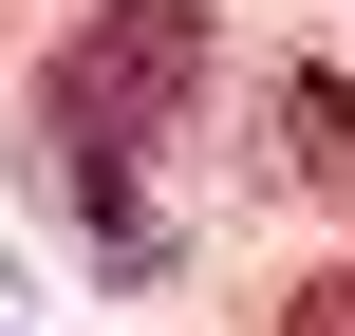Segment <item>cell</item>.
<instances>
[{
	"label": "cell",
	"instance_id": "7a4b0ae2",
	"mask_svg": "<svg viewBox=\"0 0 355 336\" xmlns=\"http://www.w3.org/2000/svg\"><path fill=\"white\" fill-rule=\"evenodd\" d=\"M281 187H318V206L355 187V94L337 75H281Z\"/></svg>",
	"mask_w": 355,
	"mask_h": 336
},
{
	"label": "cell",
	"instance_id": "6da1fadb",
	"mask_svg": "<svg viewBox=\"0 0 355 336\" xmlns=\"http://www.w3.org/2000/svg\"><path fill=\"white\" fill-rule=\"evenodd\" d=\"M187 94H206V0H94V19L56 37V131L150 150Z\"/></svg>",
	"mask_w": 355,
	"mask_h": 336
},
{
	"label": "cell",
	"instance_id": "3957f363",
	"mask_svg": "<svg viewBox=\"0 0 355 336\" xmlns=\"http://www.w3.org/2000/svg\"><path fill=\"white\" fill-rule=\"evenodd\" d=\"M281 336H355V262H318V281L281 299Z\"/></svg>",
	"mask_w": 355,
	"mask_h": 336
}]
</instances>
